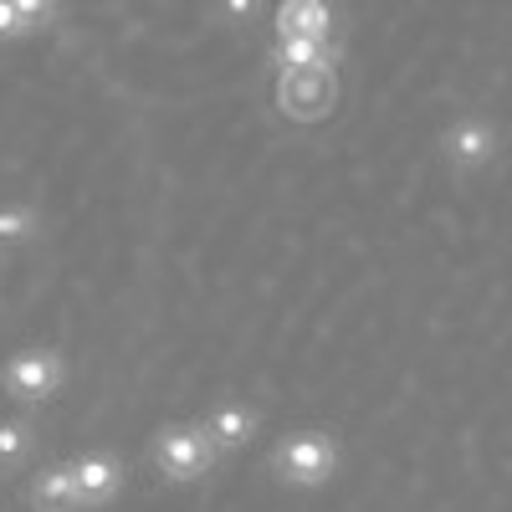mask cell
Listing matches in <instances>:
<instances>
[{
    "instance_id": "6da1fadb",
    "label": "cell",
    "mask_w": 512,
    "mask_h": 512,
    "mask_svg": "<svg viewBox=\"0 0 512 512\" xmlns=\"http://www.w3.org/2000/svg\"><path fill=\"white\" fill-rule=\"evenodd\" d=\"M272 482L287 487V492H318L328 487L338 472H344V441H338L333 431H323V425H297V431H287L272 456Z\"/></svg>"
},
{
    "instance_id": "7a4b0ae2",
    "label": "cell",
    "mask_w": 512,
    "mask_h": 512,
    "mask_svg": "<svg viewBox=\"0 0 512 512\" xmlns=\"http://www.w3.org/2000/svg\"><path fill=\"white\" fill-rule=\"evenodd\" d=\"M149 461H154V472L159 482L169 487H200L216 477V466L226 461L216 451V441H210V431L200 420H164L154 441H149Z\"/></svg>"
},
{
    "instance_id": "3957f363",
    "label": "cell",
    "mask_w": 512,
    "mask_h": 512,
    "mask_svg": "<svg viewBox=\"0 0 512 512\" xmlns=\"http://www.w3.org/2000/svg\"><path fill=\"white\" fill-rule=\"evenodd\" d=\"M62 390H67V354L52 349V344L16 349L6 364H0V395H6L16 410L36 415L41 405H52Z\"/></svg>"
},
{
    "instance_id": "277c9868",
    "label": "cell",
    "mask_w": 512,
    "mask_h": 512,
    "mask_svg": "<svg viewBox=\"0 0 512 512\" xmlns=\"http://www.w3.org/2000/svg\"><path fill=\"white\" fill-rule=\"evenodd\" d=\"M277 108L292 123H323L338 108V72H277Z\"/></svg>"
},
{
    "instance_id": "5b68a950",
    "label": "cell",
    "mask_w": 512,
    "mask_h": 512,
    "mask_svg": "<svg viewBox=\"0 0 512 512\" xmlns=\"http://www.w3.org/2000/svg\"><path fill=\"white\" fill-rule=\"evenodd\" d=\"M72 472H77V497H82V512H103L123 497L128 487V466L118 451L108 446H93V451H82L72 456Z\"/></svg>"
},
{
    "instance_id": "8992f818",
    "label": "cell",
    "mask_w": 512,
    "mask_h": 512,
    "mask_svg": "<svg viewBox=\"0 0 512 512\" xmlns=\"http://www.w3.org/2000/svg\"><path fill=\"white\" fill-rule=\"evenodd\" d=\"M441 159L456 169V175H472V169L497 159V128L482 113H461L441 128Z\"/></svg>"
},
{
    "instance_id": "52a82bcc",
    "label": "cell",
    "mask_w": 512,
    "mask_h": 512,
    "mask_svg": "<svg viewBox=\"0 0 512 512\" xmlns=\"http://www.w3.org/2000/svg\"><path fill=\"white\" fill-rule=\"evenodd\" d=\"M200 425L210 431V441H216V451H221V456H236V451H246V446L256 441V431H262V410L246 405V400L221 395L216 405H210V410L200 415Z\"/></svg>"
},
{
    "instance_id": "ba28073f",
    "label": "cell",
    "mask_w": 512,
    "mask_h": 512,
    "mask_svg": "<svg viewBox=\"0 0 512 512\" xmlns=\"http://www.w3.org/2000/svg\"><path fill=\"white\" fill-rule=\"evenodd\" d=\"M344 62V41H318V36H272L267 67L277 72H338Z\"/></svg>"
},
{
    "instance_id": "9c48e42d",
    "label": "cell",
    "mask_w": 512,
    "mask_h": 512,
    "mask_svg": "<svg viewBox=\"0 0 512 512\" xmlns=\"http://www.w3.org/2000/svg\"><path fill=\"white\" fill-rule=\"evenodd\" d=\"M338 6L333 0H277L272 11V36H318L338 41Z\"/></svg>"
},
{
    "instance_id": "30bf717a",
    "label": "cell",
    "mask_w": 512,
    "mask_h": 512,
    "mask_svg": "<svg viewBox=\"0 0 512 512\" xmlns=\"http://www.w3.org/2000/svg\"><path fill=\"white\" fill-rule=\"evenodd\" d=\"M26 507L31 512H82L72 461H41L26 482Z\"/></svg>"
},
{
    "instance_id": "8fae6325",
    "label": "cell",
    "mask_w": 512,
    "mask_h": 512,
    "mask_svg": "<svg viewBox=\"0 0 512 512\" xmlns=\"http://www.w3.org/2000/svg\"><path fill=\"white\" fill-rule=\"evenodd\" d=\"M41 205L36 200H0V256H11L31 241H41Z\"/></svg>"
},
{
    "instance_id": "7c38bea8",
    "label": "cell",
    "mask_w": 512,
    "mask_h": 512,
    "mask_svg": "<svg viewBox=\"0 0 512 512\" xmlns=\"http://www.w3.org/2000/svg\"><path fill=\"white\" fill-rule=\"evenodd\" d=\"M36 456V415H0V477L21 472V466Z\"/></svg>"
},
{
    "instance_id": "4fadbf2b",
    "label": "cell",
    "mask_w": 512,
    "mask_h": 512,
    "mask_svg": "<svg viewBox=\"0 0 512 512\" xmlns=\"http://www.w3.org/2000/svg\"><path fill=\"white\" fill-rule=\"evenodd\" d=\"M267 0H210V16H216V26H226L231 36H246L267 21Z\"/></svg>"
},
{
    "instance_id": "5bb4252c",
    "label": "cell",
    "mask_w": 512,
    "mask_h": 512,
    "mask_svg": "<svg viewBox=\"0 0 512 512\" xmlns=\"http://www.w3.org/2000/svg\"><path fill=\"white\" fill-rule=\"evenodd\" d=\"M11 6H16L36 31H52V26L62 21V0H11Z\"/></svg>"
},
{
    "instance_id": "9a60e30c",
    "label": "cell",
    "mask_w": 512,
    "mask_h": 512,
    "mask_svg": "<svg viewBox=\"0 0 512 512\" xmlns=\"http://www.w3.org/2000/svg\"><path fill=\"white\" fill-rule=\"evenodd\" d=\"M26 36H36V26L11 6V0H0V47H16V41H26Z\"/></svg>"
}]
</instances>
